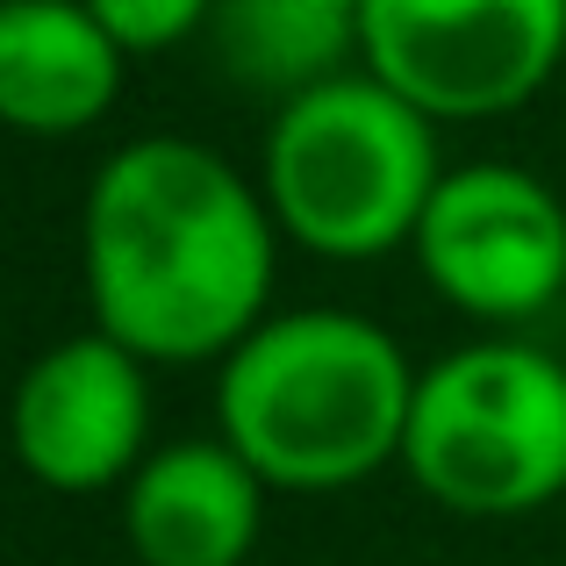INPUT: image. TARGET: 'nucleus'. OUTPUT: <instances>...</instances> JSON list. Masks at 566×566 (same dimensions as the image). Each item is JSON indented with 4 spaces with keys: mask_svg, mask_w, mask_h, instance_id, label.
<instances>
[{
    "mask_svg": "<svg viewBox=\"0 0 566 566\" xmlns=\"http://www.w3.org/2000/svg\"><path fill=\"white\" fill-rule=\"evenodd\" d=\"M359 65L430 123H488L566 65V0H366Z\"/></svg>",
    "mask_w": 566,
    "mask_h": 566,
    "instance_id": "39448f33",
    "label": "nucleus"
},
{
    "mask_svg": "<svg viewBox=\"0 0 566 566\" xmlns=\"http://www.w3.org/2000/svg\"><path fill=\"white\" fill-rule=\"evenodd\" d=\"M401 467L452 516H531L566 495V359L524 337L444 352L416 380Z\"/></svg>",
    "mask_w": 566,
    "mask_h": 566,
    "instance_id": "20e7f679",
    "label": "nucleus"
},
{
    "mask_svg": "<svg viewBox=\"0 0 566 566\" xmlns=\"http://www.w3.org/2000/svg\"><path fill=\"white\" fill-rule=\"evenodd\" d=\"M129 51L86 0H8L0 8V115L22 137H80L123 101Z\"/></svg>",
    "mask_w": 566,
    "mask_h": 566,
    "instance_id": "1a4fd4ad",
    "label": "nucleus"
},
{
    "mask_svg": "<svg viewBox=\"0 0 566 566\" xmlns=\"http://www.w3.org/2000/svg\"><path fill=\"white\" fill-rule=\"evenodd\" d=\"M208 57L244 94L294 101L308 86L352 72L359 57V14L331 0H216L208 14Z\"/></svg>",
    "mask_w": 566,
    "mask_h": 566,
    "instance_id": "9d476101",
    "label": "nucleus"
},
{
    "mask_svg": "<svg viewBox=\"0 0 566 566\" xmlns=\"http://www.w3.org/2000/svg\"><path fill=\"white\" fill-rule=\"evenodd\" d=\"M416 366L359 308H280L216 366V438L280 495H337L409 444Z\"/></svg>",
    "mask_w": 566,
    "mask_h": 566,
    "instance_id": "f03ea898",
    "label": "nucleus"
},
{
    "mask_svg": "<svg viewBox=\"0 0 566 566\" xmlns=\"http://www.w3.org/2000/svg\"><path fill=\"white\" fill-rule=\"evenodd\" d=\"M273 488L230 438L151 444L123 488V538L144 566H244Z\"/></svg>",
    "mask_w": 566,
    "mask_h": 566,
    "instance_id": "6e6552de",
    "label": "nucleus"
},
{
    "mask_svg": "<svg viewBox=\"0 0 566 566\" xmlns=\"http://www.w3.org/2000/svg\"><path fill=\"white\" fill-rule=\"evenodd\" d=\"M14 452L51 495H108L151 459V380L108 331L57 337L14 387Z\"/></svg>",
    "mask_w": 566,
    "mask_h": 566,
    "instance_id": "0eeeda50",
    "label": "nucleus"
},
{
    "mask_svg": "<svg viewBox=\"0 0 566 566\" xmlns=\"http://www.w3.org/2000/svg\"><path fill=\"white\" fill-rule=\"evenodd\" d=\"M416 273L473 323H531L566 294V201L531 166H444L416 230Z\"/></svg>",
    "mask_w": 566,
    "mask_h": 566,
    "instance_id": "423d86ee",
    "label": "nucleus"
},
{
    "mask_svg": "<svg viewBox=\"0 0 566 566\" xmlns=\"http://www.w3.org/2000/svg\"><path fill=\"white\" fill-rule=\"evenodd\" d=\"M86 8L101 14V29H108L129 57H144V51H172V43H187V36H208L216 0H86Z\"/></svg>",
    "mask_w": 566,
    "mask_h": 566,
    "instance_id": "9b49d317",
    "label": "nucleus"
},
{
    "mask_svg": "<svg viewBox=\"0 0 566 566\" xmlns=\"http://www.w3.org/2000/svg\"><path fill=\"white\" fill-rule=\"evenodd\" d=\"M331 8H352V14H366V0H331Z\"/></svg>",
    "mask_w": 566,
    "mask_h": 566,
    "instance_id": "f8f14e48",
    "label": "nucleus"
},
{
    "mask_svg": "<svg viewBox=\"0 0 566 566\" xmlns=\"http://www.w3.org/2000/svg\"><path fill=\"white\" fill-rule=\"evenodd\" d=\"M438 180V123L366 65L280 101L259 151L280 237L331 265H374L416 244Z\"/></svg>",
    "mask_w": 566,
    "mask_h": 566,
    "instance_id": "7ed1b4c3",
    "label": "nucleus"
},
{
    "mask_svg": "<svg viewBox=\"0 0 566 566\" xmlns=\"http://www.w3.org/2000/svg\"><path fill=\"white\" fill-rule=\"evenodd\" d=\"M280 222L265 187L193 137H129L80 208V280L94 331L144 366L230 359L273 316Z\"/></svg>",
    "mask_w": 566,
    "mask_h": 566,
    "instance_id": "f257e3e1",
    "label": "nucleus"
}]
</instances>
